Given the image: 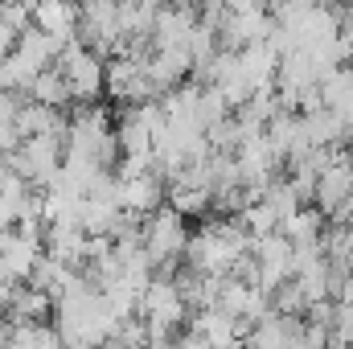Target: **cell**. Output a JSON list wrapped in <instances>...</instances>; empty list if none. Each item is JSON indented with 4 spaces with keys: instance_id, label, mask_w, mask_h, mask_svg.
Returning a JSON list of instances; mask_svg holds the SVG:
<instances>
[{
    "instance_id": "cell-5",
    "label": "cell",
    "mask_w": 353,
    "mask_h": 349,
    "mask_svg": "<svg viewBox=\"0 0 353 349\" xmlns=\"http://www.w3.org/2000/svg\"><path fill=\"white\" fill-rule=\"evenodd\" d=\"M17 50L37 66V70H50V66H58V54H62V41L54 37V33H46L37 21L17 37Z\"/></svg>"
},
{
    "instance_id": "cell-6",
    "label": "cell",
    "mask_w": 353,
    "mask_h": 349,
    "mask_svg": "<svg viewBox=\"0 0 353 349\" xmlns=\"http://www.w3.org/2000/svg\"><path fill=\"white\" fill-rule=\"evenodd\" d=\"M29 94L37 99V103H50V107H66V103H74V90L66 83V74H62V66H50V70H41L37 79H33V87Z\"/></svg>"
},
{
    "instance_id": "cell-4",
    "label": "cell",
    "mask_w": 353,
    "mask_h": 349,
    "mask_svg": "<svg viewBox=\"0 0 353 349\" xmlns=\"http://www.w3.org/2000/svg\"><path fill=\"white\" fill-rule=\"evenodd\" d=\"M79 17H83V4L79 0H33V21L54 33L62 46L70 37H79Z\"/></svg>"
},
{
    "instance_id": "cell-7",
    "label": "cell",
    "mask_w": 353,
    "mask_h": 349,
    "mask_svg": "<svg viewBox=\"0 0 353 349\" xmlns=\"http://www.w3.org/2000/svg\"><path fill=\"white\" fill-rule=\"evenodd\" d=\"M8 169H12V165H8V152H4V148H0V181H4V177H8Z\"/></svg>"
},
{
    "instance_id": "cell-2",
    "label": "cell",
    "mask_w": 353,
    "mask_h": 349,
    "mask_svg": "<svg viewBox=\"0 0 353 349\" xmlns=\"http://www.w3.org/2000/svg\"><path fill=\"white\" fill-rule=\"evenodd\" d=\"M58 66H62L70 90H74V103H94V99L107 94V62L99 58V50H90L83 37H70L62 46Z\"/></svg>"
},
{
    "instance_id": "cell-1",
    "label": "cell",
    "mask_w": 353,
    "mask_h": 349,
    "mask_svg": "<svg viewBox=\"0 0 353 349\" xmlns=\"http://www.w3.org/2000/svg\"><path fill=\"white\" fill-rule=\"evenodd\" d=\"M144 247L161 275H176V263L189 251V230H185V214L173 201H165L161 210H152L144 218Z\"/></svg>"
},
{
    "instance_id": "cell-3",
    "label": "cell",
    "mask_w": 353,
    "mask_h": 349,
    "mask_svg": "<svg viewBox=\"0 0 353 349\" xmlns=\"http://www.w3.org/2000/svg\"><path fill=\"white\" fill-rule=\"evenodd\" d=\"M46 255V243L12 230H0V279L8 283H29V275L37 271V263Z\"/></svg>"
}]
</instances>
